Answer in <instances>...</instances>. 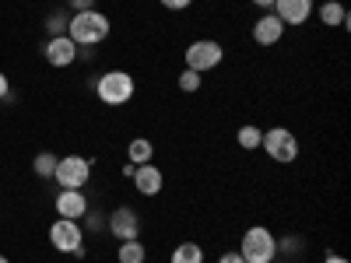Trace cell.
<instances>
[{
    "instance_id": "7c38bea8",
    "label": "cell",
    "mask_w": 351,
    "mask_h": 263,
    "mask_svg": "<svg viewBox=\"0 0 351 263\" xmlns=\"http://www.w3.org/2000/svg\"><path fill=\"white\" fill-rule=\"evenodd\" d=\"M53 208H56V214H60V218L81 221L88 214V197L81 190H60V193H56V200H53Z\"/></svg>"
},
{
    "instance_id": "7402d4cb",
    "label": "cell",
    "mask_w": 351,
    "mask_h": 263,
    "mask_svg": "<svg viewBox=\"0 0 351 263\" xmlns=\"http://www.w3.org/2000/svg\"><path fill=\"white\" fill-rule=\"evenodd\" d=\"M302 246H306V242H302L299 236H288V239H281V242H278V253H299Z\"/></svg>"
},
{
    "instance_id": "8fae6325",
    "label": "cell",
    "mask_w": 351,
    "mask_h": 263,
    "mask_svg": "<svg viewBox=\"0 0 351 263\" xmlns=\"http://www.w3.org/2000/svg\"><path fill=\"white\" fill-rule=\"evenodd\" d=\"M278 21L288 28V25H306L309 14H313V0H274V8Z\"/></svg>"
},
{
    "instance_id": "6da1fadb",
    "label": "cell",
    "mask_w": 351,
    "mask_h": 263,
    "mask_svg": "<svg viewBox=\"0 0 351 263\" xmlns=\"http://www.w3.org/2000/svg\"><path fill=\"white\" fill-rule=\"evenodd\" d=\"M112 32V21L102 14V11H74L71 21H67V36L74 39V46H99L106 42Z\"/></svg>"
},
{
    "instance_id": "cb8c5ba5",
    "label": "cell",
    "mask_w": 351,
    "mask_h": 263,
    "mask_svg": "<svg viewBox=\"0 0 351 263\" xmlns=\"http://www.w3.org/2000/svg\"><path fill=\"white\" fill-rule=\"evenodd\" d=\"M84 218H88V228H92V231H99V228H102V218H106V214H92V208H88V214H84Z\"/></svg>"
},
{
    "instance_id": "9c48e42d",
    "label": "cell",
    "mask_w": 351,
    "mask_h": 263,
    "mask_svg": "<svg viewBox=\"0 0 351 263\" xmlns=\"http://www.w3.org/2000/svg\"><path fill=\"white\" fill-rule=\"evenodd\" d=\"M109 231H112L120 242L141 239V214H137L134 208H116V211L109 214Z\"/></svg>"
},
{
    "instance_id": "2e32d148",
    "label": "cell",
    "mask_w": 351,
    "mask_h": 263,
    "mask_svg": "<svg viewBox=\"0 0 351 263\" xmlns=\"http://www.w3.org/2000/svg\"><path fill=\"white\" fill-rule=\"evenodd\" d=\"M116 260H120V263H144V260H148V249H144L141 239H127V242H120Z\"/></svg>"
},
{
    "instance_id": "d6986e66",
    "label": "cell",
    "mask_w": 351,
    "mask_h": 263,
    "mask_svg": "<svg viewBox=\"0 0 351 263\" xmlns=\"http://www.w3.org/2000/svg\"><path fill=\"white\" fill-rule=\"evenodd\" d=\"M56 162H60V158H56L53 151H39V155H36V162H32V168H36V175L49 179V175L56 172Z\"/></svg>"
},
{
    "instance_id": "7a4b0ae2",
    "label": "cell",
    "mask_w": 351,
    "mask_h": 263,
    "mask_svg": "<svg viewBox=\"0 0 351 263\" xmlns=\"http://www.w3.org/2000/svg\"><path fill=\"white\" fill-rule=\"evenodd\" d=\"M239 256H243L246 263H271V260L278 256V239H274V231L263 228V225L246 228V231H243Z\"/></svg>"
},
{
    "instance_id": "484cf974",
    "label": "cell",
    "mask_w": 351,
    "mask_h": 263,
    "mask_svg": "<svg viewBox=\"0 0 351 263\" xmlns=\"http://www.w3.org/2000/svg\"><path fill=\"white\" fill-rule=\"evenodd\" d=\"M11 95V84H8V74L0 71V99H8Z\"/></svg>"
},
{
    "instance_id": "4316f807",
    "label": "cell",
    "mask_w": 351,
    "mask_h": 263,
    "mask_svg": "<svg viewBox=\"0 0 351 263\" xmlns=\"http://www.w3.org/2000/svg\"><path fill=\"white\" fill-rule=\"evenodd\" d=\"M218 263H246L239 253H225V256H218Z\"/></svg>"
},
{
    "instance_id": "f546056e",
    "label": "cell",
    "mask_w": 351,
    "mask_h": 263,
    "mask_svg": "<svg viewBox=\"0 0 351 263\" xmlns=\"http://www.w3.org/2000/svg\"><path fill=\"white\" fill-rule=\"evenodd\" d=\"M0 263H11V260H8V256H0Z\"/></svg>"
},
{
    "instance_id": "30bf717a",
    "label": "cell",
    "mask_w": 351,
    "mask_h": 263,
    "mask_svg": "<svg viewBox=\"0 0 351 263\" xmlns=\"http://www.w3.org/2000/svg\"><path fill=\"white\" fill-rule=\"evenodd\" d=\"M130 179H134V186H137V193H141V197H158V193H162V186H165L162 168H158V165H152V162L137 165Z\"/></svg>"
},
{
    "instance_id": "ffe728a7",
    "label": "cell",
    "mask_w": 351,
    "mask_h": 263,
    "mask_svg": "<svg viewBox=\"0 0 351 263\" xmlns=\"http://www.w3.org/2000/svg\"><path fill=\"white\" fill-rule=\"evenodd\" d=\"M67 21H71V18H67L64 11H53V14L46 18V32H49V39H53V36H67Z\"/></svg>"
},
{
    "instance_id": "5b68a950",
    "label": "cell",
    "mask_w": 351,
    "mask_h": 263,
    "mask_svg": "<svg viewBox=\"0 0 351 263\" xmlns=\"http://www.w3.org/2000/svg\"><path fill=\"white\" fill-rule=\"evenodd\" d=\"M49 242L53 249H60V253H71V256H84V228L81 221H71V218H56L49 225Z\"/></svg>"
},
{
    "instance_id": "d4e9b609",
    "label": "cell",
    "mask_w": 351,
    "mask_h": 263,
    "mask_svg": "<svg viewBox=\"0 0 351 263\" xmlns=\"http://www.w3.org/2000/svg\"><path fill=\"white\" fill-rule=\"evenodd\" d=\"M71 8H74V11H92L95 0H71Z\"/></svg>"
},
{
    "instance_id": "603a6c76",
    "label": "cell",
    "mask_w": 351,
    "mask_h": 263,
    "mask_svg": "<svg viewBox=\"0 0 351 263\" xmlns=\"http://www.w3.org/2000/svg\"><path fill=\"white\" fill-rule=\"evenodd\" d=\"M158 4H162L165 11H186V8L193 4V0H158Z\"/></svg>"
},
{
    "instance_id": "8992f818",
    "label": "cell",
    "mask_w": 351,
    "mask_h": 263,
    "mask_svg": "<svg viewBox=\"0 0 351 263\" xmlns=\"http://www.w3.org/2000/svg\"><path fill=\"white\" fill-rule=\"evenodd\" d=\"M53 179L60 183V190H84V183L92 179V158H81V155H67L56 162Z\"/></svg>"
},
{
    "instance_id": "52a82bcc",
    "label": "cell",
    "mask_w": 351,
    "mask_h": 263,
    "mask_svg": "<svg viewBox=\"0 0 351 263\" xmlns=\"http://www.w3.org/2000/svg\"><path fill=\"white\" fill-rule=\"evenodd\" d=\"M183 60H186V67H190V71L208 74V71H215V67L225 60V49H221V42H215V39H197V42H190V46H186Z\"/></svg>"
},
{
    "instance_id": "3957f363",
    "label": "cell",
    "mask_w": 351,
    "mask_h": 263,
    "mask_svg": "<svg viewBox=\"0 0 351 263\" xmlns=\"http://www.w3.org/2000/svg\"><path fill=\"white\" fill-rule=\"evenodd\" d=\"M137 92L134 84V74L127 71H106L99 81H95V95L106 102V105H127Z\"/></svg>"
},
{
    "instance_id": "9a60e30c",
    "label": "cell",
    "mask_w": 351,
    "mask_h": 263,
    "mask_svg": "<svg viewBox=\"0 0 351 263\" xmlns=\"http://www.w3.org/2000/svg\"><path fill=\"white\" fill-rule=\"evenodd\" d=\"M152 155H155V144H152L148 137H134V140L127 144V162H130V165L152 162Z\"/></svg>"
},
{
    "instance_id": "4fadbf2b",
    "label": "cell",
    "mask_w": 351,
    "mask_h": 263,
    "mask_svg": "<svg viewBox=\"0 0 351 263\" xmlns=\"http://www.w3.org/2000/svg\"><path fill=\"white\" fill-rule=\"evenodd\" d=\"M285 39V25L278 21V14L271 11V14H260L256 21H253V42H260V46H278Z\"/></svg>"
},
{
    "instance_id": "83f0119b",
    "label": "cell",
    "mask_w": 351,
    "mask_h": 263,
    "mask_svg": "<svg viewBox=\"0 0 351 263\" xmlns=\"http://www.w3.org/2000/svg\"><path fill=\"white\" fill-rule=\"evenodd\" d=\"M324 263H348V260H344V256H337V253H327V260H324Z\"/></svg>"
},
{
    "instance_id": "277c9868",
    "label": "cell",
    "mask_w": 351,
    "mask_h": 263,
    "mask_svg": "<svg viewBox=\"0 0 351 263\" xmlns=\"http://www.w3.org/2000/svg\"><path fill=\"white\" fill-rule=\"evenodd\" d=\"M260 148L267 151V158L278 162V165H291V162L299 158V140H295V134H291L288 127H271V130H263Z\"/></svg>"
},
{
    "instance_id": "ba28073f",
    "label": "cell",
    "mask_w": 351,
    "mask_h": 263,
    "mask_svg": "<svg viewBox=\"0 0 351 263\" xmlns=\"http://www.w3.org/2000/svg\"><path fill=\"white\" fill-rule=\"evenodd\" d=\"M43 56H46L49 67L64 71V67H71V64L77 60V46H74L71 36H53V39L43 46Z\"/></svg>"
},
{
    "instance_id": "f1b7e54d",
    "label": "cell",
    "mask_w": 351,
    "mask_h": 263,
    "mask_svg": "<svg viewBox=\"0 0 351 263\" xmlns=\"http://www.w3.org/2000/svg\"><path fill=\"white\" fill-rule=\"evenodd\" d=\"M253 4H256V8H263V11H271V8H274V0H253Z\"/></svg>"
},
{
    "instance_id": "ac0fdd59",
    "label": "cell",
    "mask_w": 351,
    "mask_h": 263,
    "mask_svg": "<svg viewBox=\"0 0 351 263\" xmlns=\"http://www.w3.org/2000/svg\"><path fill=\"white\" fill-rule=\"evenodd\" d=\"M260 137H263V130L253 127V123L239 127V134H236V140H239V148H243V151H256V148H260Z\"/></svg>"
},
{
    "instance_id": "e0dca14e",
    "label": "cell",
    "mask_w": 351,
    "mask_h": 263,
    "mask_svg": "<svg viewBox=\"0 0 351 263\" xmlns=\"http://www.w3.org/2000/svg\"><path fill=\"white\" fill-rule=\"evenodd\" d=\"M169 263H204V246L197 242H180L172 249V260Z\"/></svg>"
},
{
    "instance_id": "44dd1931",
    "label": "cell",
    "mask_w": 351,
    "mask_h": 263,
    "mask_svg": "<svg viewBox=\"0 0 351 263\" xmlns=\"http://www.w3.org/2000/svg\"><path fill=\"white\" fill-rule=\"evenodd\" d=\"M200 84H204V74H197V71H190V67L180 74V92L193 95V92H200Z\"/></svg>"
},
{
    "instance_id": "5bb4252c",
    "label": "cell",
    "mask_w": 351,
    "mask_h": 263,
    "mask_svg": "<svg viewBox=\"0 0 351 263\" xmlns=\"http://www.w3.org/2000/svg\"><path fill=\"white\" fill-rule=\"evenodd\" d=\"M319 21L327 28H348L351 25V14L341 0H327V4H319Z\"/></svg>"
}]
</instances>
